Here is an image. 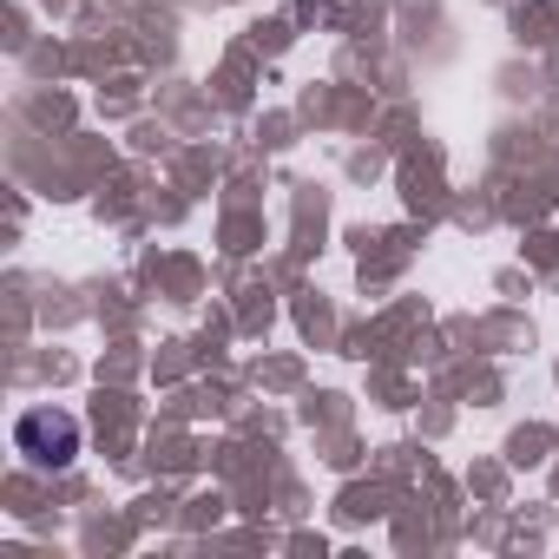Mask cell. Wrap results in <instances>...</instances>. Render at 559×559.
<instances>
[{
	"label": "cell",
	"mask_w": 559,
	"mask_h": 559,
	"mask_svg": "<svg viewBox=\"0 0 559 559\" xmlns=\"http://www.w3.org/2000/svg\"><path fill=\"white\" fill-rule=\"evenodd\" d=\"M21 454H27L34 467H67V461L80 454V421H73V415H53V408H34V415L21 421Z\"/></svg>",
	"instance_id": "cell-1"
}]
</instances>
